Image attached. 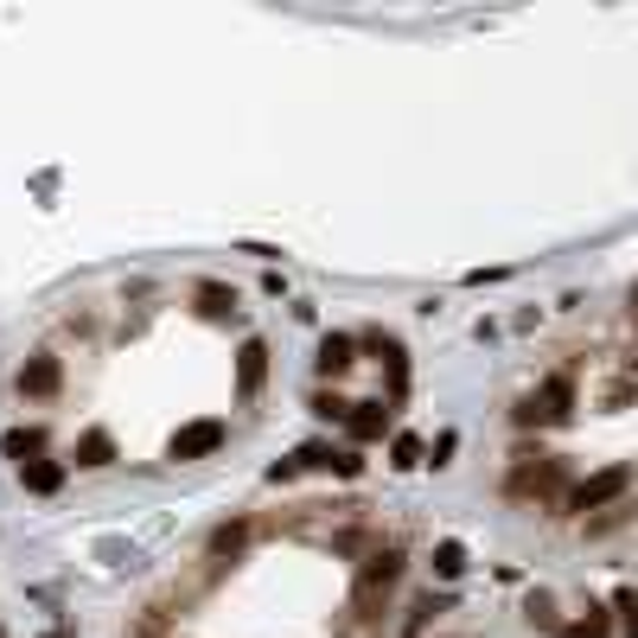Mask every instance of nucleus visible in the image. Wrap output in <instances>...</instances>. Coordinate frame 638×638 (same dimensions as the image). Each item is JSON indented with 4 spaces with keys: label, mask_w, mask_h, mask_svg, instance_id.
I'll return each mask as SVG.
<instances>
[{
    "label": "nucleus",
    "mask_w": 638,
    "mask_h": 638,
    "mask_svg": "<svg viewBox=\"0 0 638 638\" xmlns=\"http://www.w3.org/2000/svg\"><path fill=\"white\" fill-rule=\"evenodd\" d=\"M568 415H575V376H549L524 409H518V421L536 428V421H568Z\"/></svg>",
    "instance_id": "obj_1"
},
{
    "label": "nucleus",
    "mask_w": 638,
    "mask_h": 638,
    "mask_svg": "<svg viewBox=\"0 0 638 638\" xmlns=\"http://www.w3.org/2000/svg\"><path fill=\"white\" fill-rule=\"evenodd\" d=\"M626 486H633V466H601L594 479H581L568 491V511H601L613 498H626Z\"/></svg>",
    "instance_id": "obj_2"
},
{
    "label": "nucleus",
    "mask_w": 638,
    "mask_h": 638,
    "mask_svg": "<svg viewBox=\"0 0 638 638\" xmlns=\"http://www.w3.org/2000/svg\"><path fill=\"white\" fill-rule=\"evenodd\" d=\"M230 441V428L224 421H186L173 441H166V460H211V453Z\"/></svg>",
    "instance_id": "obj_3"
},
{
    "label": "nucleus",
    "mask_w": 638,
    "mask_h": 638,
    "mask_svg": "<svg viewBox=\"0 0 638 638\" xmlns=\"http://www.w3.org/2000/svg\"><path fill=\"white\" fill-rule=\"evenodd\" d=\"M396 581H403V556H396V549H383V556H371V562H364V575H358V594H351V601L371 613L376 594H390Z\"/></svg>",
    "instance_id": "obj_4"
},
{
    "label": "nucleus",
    "mask_w": 638,
    "mask_h": 638,
    "mask_svg": "<svg viewBox=\"0 0 638 638\" xmlns=\"http://www.w3.org/2000/svg\"><path fill=\"white\" fill-rule=\"evenodd\" d=\"M58 383H65V364L51 351H38V358L20 364V396H58Z\"/></svg>",
    "instance_id": "obj_5"
},
{
    "label": "nucleus",
    "mask_w": 638,
    "mask_h": 638,
    "mask_svg": "<svg viewBox=\"0 0 638 638\" xmlns=\"http://www.w3.org/2000/svg\"><path fill=\"white\" fill-rule=\"evenodd\" d=\"M263 376H268V345H263V338H243V351H236V390H243V396H256V390H263Z\"/></svg>",
    "instance_id": "obj_6"
},
{
    "label": "nucleus",
    "mask_w": 638,
    "mask_h": 638,
    "mask_svg": "<svg viewBox=\"0 0 638 638\" xmlns=\"http://www.w3.org/2000/svg\"><path fill=\"white\" fill-rule=\"evenodd\" d=\"M390 421H396V415L383 409V403H351V415H345V428H351L358 441H383V434H390Z\"/></svg>",
    "instance_id": "obj_7"
},
{
    "label": "nucleus",
    "mask_w": 638,
    "mask_h": 638,
    "mask_svg": "<svg viewBox=\"0 0 638 638\" xmlns=\"http://www.w3.org/2000/svg\"><path fill=\"white\" fill-rule=\"evenodd\" d=\"M351 351H358V345H351V338H345V333L320 338V358H313V364H320V376H345V371H351V364H358Z\"/></svg>",
    "instance_id": "obj_8"
},
{
    "label": "nucleus",
    "mask_w": 638,
    "mask_h": 638,
    "mask_svg": "<svg viewBox=\"0 0 638 638\" xmlns=\"http://www.w3.org/2000/svg\"><path fill=\"white\" fill-rule=\"evenodd\" d=\"M20 486L38 491V498H51V491L65 486V466H58V460H26V466H20Z\"/></svg>",
    "instance_id": "obj_9"
},
{
    "label": "nucleus",
    "mask_w": 638,
    "mask_h": 638,
    "mask_svg": "<svg viewBox=\"0 0 638 638\" xmlns=\"http://www.w3.org/2000/svg\"><path fill=\"white\" fill-rule=\"evenodd\" d=\"M109 460H115V441L103 428H90V434L77 441V466H109Z\"/></svg>",
    "instance_id": "obj_10"
},
{
    "label": "nucleus",
    "mask_w": 638,
    "mask_h": 638,
    "mask_svg": "<svg viewBox=\"0 0 638 638\" xmlns=\"http://www.w3.org/2000/svg\"><path fill=\"white\" fill-rule=\"evenodd\" d=\"M434 575H441V581H460V575H466V543H434Z\"/></svg>",
    "instance_id": "obj_11"
},
{
    "label": "nucleus",
    "mask_w": 638,
    "mask_h": 638,
    "mask_svg": "<svg viewBox=\"0 0 638 638\" xmlns=\"http://www.w3.org/2000/svg\"><path fill=\"white\" fill-rule=\"evenodd\" d=\"M198 313H205V320H224V313H236V294L218 288V281H205V288H198Z\"/></svg>",
    "instance_id": "obj_12"
},
{
    "label": "nucleus",
    "mask_w": 638,
    "mask_h": 638,
    "mask_svg": "<svg viewBox=\"0 0 638 638\" xmlns=\"http://www.w3.org/2000/svg\"><path fill=\"white\" fill-rule=\"evenodd\" d=\"M7 453L26 466V460H38V453H45V434H38V428H13V434H7Z\"/></svg>",
    "instance_id": "obj_13"
},
{
    "label": "nucleus",
    "mask_w": 638,
    "mask_h": 638,
    "mask_svg": "<svg viewBox=\"0 0 638 638\" xmlns=\"http://www.w3.org/2000/svg\"><path fill=\"white\" fill-rule=\"evenodd\" d=\"M606 633H613V626H606V606H588V613H581L562 638H606Z\"/></svg>",
    "instance_id": "obj_14"
},
{
    "label": "nucleus",
    "mask_w": 638,
    "mask_h": 638,
    "mask_svg": "<svg viewBox=\"0 0 638 638\" xmlns=\"http://www.w3.org/2000/svg\"><path fill=\"white\" fill-rule=\"evenodd\" d=\"M243 543H250V524H224L218 536H211V556H236Z\"/></svg>",
    "instance_id": "obj_15"
},
{
    "label": "nucleus",
    "mask_w": 638,
    "mask_h": 638,
    "mask_svg": "<svg viewBox=\"0 0 638 638\" xmlns=\"http://www.w3.org/2000/svg\"><path fill=\"white\" fill-rule=\"evenodd\" d=\"M390 460H396L403 473H409V466H421V441H415V434H396V441H390Z\"/></svg>",
    "instance_id": "obj_16"
},
{
    "label": "nucleus",
    "mask_w": 638,
    "mask_h": 638,
    "mask_svg": "<svg viewBox=\"0 0 638 638\" xmlns=\"http://www.w3.org/2000/svg\"><path fill=\"white\" fill-rule=\"evenodd\" d=\"M428 619H434V601H415V606H409V619H403V633L421 638V633H428Z\"/></svg>",
    "instance_id": "obj_17"
},
{
    "label": "nucleus",
    "mask_w": 638,
    "mask_h": 638,
    "mask_svg": "<svg viewBox=\"0 0 638 638\" xmlns=\"http://www.w3.org/2000/svg\"><path fill=\"white\" fill-rule=\"evenodd\" d=\"M613 613H619L626 638H638V594H619V601H613Z\"/></svg>",
    "instance_id": "obj_18"
},
{
    "label": "nucleus",
    "mask_w": 638,
    "mask_h": 638,
    "mask_svg": "<svg viewBox=\"0 0 638 638\" xmlns=\"http://www.w3.org/2000/svg\"><path fill=\"white\" fill-rule=\"evenodd\" d=\"M313 409L326 415V421H345V415H351V403H345V396H320V403H313Z\"/></svg>",
    "instance_id": "obj_19"
},
{
    "label": "nucleus",
    "mask_w": 638,
    "mask_h": 638,
    "mask_svg": "<svg viewBox=\"0 0 638 638\" xmlns=\"http://www.w3.org/2000/svg\"><path fill=\"white\" fill-rule=\"evenodd\" d=\"M633 306H638V281H633Z\"/></svg>",
    "instance_id": "obj_20"
},
{
    "label": "nucleus",
    "mask_w": 638,
    "mask_h": 638,
    "mask_svg": "<svg viewBox=\"0 0 638 638\" xmlns=\"http://www.w3.org/2000/svg\"><path fill=\"white\" fill-rule=\"evenodd\" d=\"M51 638H71V633H51Z\"/></svg>",
    "instance_id": "obj_21"
},
{
    "label": "nucleus",
    "mask_w": 638,
    "mask_h": 638,
    "mask_svg": "<svg viewBox=\"0 0 638 638\" xmlns=\"http://www.w3.org/2000/svg\"><path fill=\"white\" fill-rule=\"evenodd\" d=\"M0 638H7V633H0Z\"/></svg>",
    "instance_id": "obj_22"
}]
</instances>
